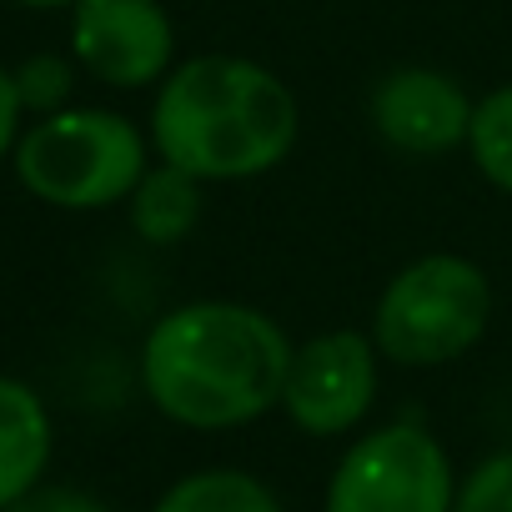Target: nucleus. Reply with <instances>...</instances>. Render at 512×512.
<instances>
[{
  "label": "nucleus",
  "mask_w": 512,
  "mask_h": 512,
  "mask_svg": "<svg viewBox=\"0 0 512 512\" xmlns=\"http://www.w3.org/2000/svg\"><path fill=\"white\" fill-rule=\"evenodd\" d=\"M287 332L241 302H186L141 347V387L181 427H246L282 402L292 367Z\"/></svg>",
  "instance_id": "f257e3e1"
},
{
  "label": "nucleus",
  "mask_w": 512,
  "mask_h": 512,
  "mask_svg": "<svg viewBox=\"0 0 512 512\" xmlns=\"http://www.w3.org/2000/svg\"><path fill=\"white\" fill-rule=\"evenodd\" d=\"M151 141L166 166H181L196 181H246L287 161L297 101L277 71L256 61L196 56L161 81Z\"/></svg>",
  "instance_id": "f03ea898"
},
{
  "label": "nucleus",
  "mask_w": 512,
  "mask_h": 512,
  "mask_svg": "<svg viewBox=\"0 0 512 512\" xmlns=\"http://www.w3.org/2000/svg\"><path fill=\"white\" fill-rule=\"evenodd\" d=\"M21 186L61 211H101L131 201L146 176V141L116 111H56L16 141Z\"/></svg>",
  "instance_id": "7ed1b4c3"
},
{
  "label": "nucleus",
  "mask_w": 512,
  "mask_h": 512,
  "mask_svg": "<svg viewBox=\"0 0 512 512\" xmlns=\"http://www.w3.org/2000/svg\"><path fill=\"white\" fill-rule=\"evenodd\" d=\"M487 312L492 292L482 267L437 251L387 282V292L377 297L372 337L397 367H442L477 347V337L487 332Z\"/></svg>",
  "instance_id": "20e7f679"
},
{
  "label": "nucleus",
  "mask_w": 512,
  "mask_h": 512,
  "mask_svg": "<svg viewBox=\"0 0 512 512\" xmlns=\"http://www.w3.org/2000/svg\"><path fill=\"white\" fill-rule=\"evenodd\" d=\"M452 462L417 422L367 432L327 482V512H452Z\"/></svg>",
  "instance_id": "39448f33"
},
{
  "label": "nucleus",
  "mask_w": 512,
  "mask_h": 512,
  "mask_svg": "<svg viewBox=\"0 0 512 512\" xmlns=\"http://www.w3.org/2000/svg\"><path fill=\"white\" fill-rule=\"evenodd\" d=\"M372 397H377V357L362 332L342 327L292 352L282 407L302 432L342 437L367 417Z\"/></svg>",
  "instance_id": "423d86ee"
},
{
  "label": "nucleus",
  "mask_w": 512,
  "mask_h": 512,
  "mask_svg": "<svg viewBox=\"0 0 512 512\" xmlns=\"http://www.w3.org/2000/svg\"><path fill=\"white\" fill-rule=\"evenodd\" d=\"M71 51L96 81L136 91L166 76L176 36L161 0H76Z\"/></svg>",
  "instance_id": "0eeeda50"
},
{
  "label": "nucleus",
  "mask_w": 512,
  "mask_h": 512,
  "mask_svg": "<svg viewBox=\"0 0 512 512\" xmlns=\"http://www.w3.org/2000/svg\"><path fill=\"white\" fill-rule=\"evenodd\" d=\"M472 101L467 91L427 66H407L392 71L377 91H372V126L387 146L407 151V156H442L452 146L467 141L472 131Z\"/></svg>",
  "instance_id": "6e6552de"
},
{
  "label": "nucleus",
  "mask_w": 512,
  "mask_h": 512,
  "mask_svg": "<svg viewBox=\"0 0 512 512\" xmlns=\"http://www.w3.org/2000/svg\"><path fill=\"white\" fill-rule=\"evenodd\" d=\"M51 462V412L36 387L0 377V512L41 487Z\"/></svg>",
  "instance_id": "1a4fd4ad"
},
{
  "label": "nucleus",
  "mask_w": 512,
  "mask_h": 512,
  "mask_svg": "<svg viewBox=\"0 0 512 512\" xmlns=\"http://www.w3.org/2000/svg\"><path fill=\"white\" fill-rule=\"evenodd\" d=\"M201 216V181L186 176L181 166H156L141 176V186L131 191V226L141 241L151 246H171L181 241Z\"/></svg>",
  "instance_id": "9d476101"
},
{
  "label": "nucleus",
  "mask_w": 512,
  "mask_h": 512,
  "mask_svg": "<svg viewBox=\"0 0 512 512\" xmlns=\"http://www.w3.org/2000/svg\"><path fill=\"white\" fill-rule=\"evenodd\" d=\"M151 512H282V502L251 472L211 467V472H191L176 487H166Z\"/></svg>",
  "instance_id": "9b49d317"
},
{
  "label": "nucleus",
  "mask_w": 512,
  "mask_h": 512,
  "mask_svg": "<svg viewBox=\"0 0 512 512\" xmlns=\"http://www.w3.org/2000/svg\"><path fill=\"white\" fill-rule=\"evenodd\" d=\"M467 151L477 161V171L512 196V86L492 91L477 101L472 111V131H467Z\"/></svg>",
  "instance_id": "f8f14e48"
},
{
  "label": "nucleus",
  "mask_w": 512,
  "mask_h": 512,
  "mask_svg": "<svg viewBox=\"0 0 512 512\" xmlns=\"http://www.w3.org/2000/svg\"><path fill=\"white\" fill-rule=\"evenodd\" d=\"M452 512H512V452H492L457 487Z\"/></svg>",
  "instance_id": "ddd939ff"
},
{
  "label": "nucleus",
  "mask_w": 512,
  "mask_h": 512,
  "mask_svg": "<svg viewBox=\"0 0 512 512\" xmlns=\"http://www.w3.org/2000/svg\"><path fill=\"white\" fill-rule=\"evenodd\" d=\"M16 86H21V101L41 116H56L61 101L71 96V66L56 61V56H36L16 71Z\"/></svg>",
  "instance_id": "4468645a"
},
{
  "label": "nucleus",
  "mask_w": 512,
  "mask_h": 512,
  "mask_svg": "<svg viewBox=\"0 0 512 512\" xmlns=\"http://www.w3.org/2000/svg\"><path fill=\"white\" fill-rule=\"evenodd\" d=\"M6 512H106V507L91 492H76V487H36L21 502H11Z\"/></svg>",
  "instance_id": "2eb2a0df"
},
{
  "label": "nucleus",
  "mask_w": 512,
  "mask_h": 512,
  "mask_svg": "<svg viewBox=\"0 0 512 512\" xmlns=\"http://www.w3.org/2000/svg\"><path fill=\"white\" fill-rule=\"evenodd\" d=\"M21 111H26V101H21V86H16V76L0 66V161H6L11 151H16V126H21Z\"/></svg>",
  "instance_id": "dca6fc26"
},
{
  "label": "nucleus",
  "mask_w": 512,
  "mask_h": 512,
  "mask_svg": "<svg viewBox=\"0 0 512 512\" xmlns=\"http://www.w3.org/2000/svg\"><path fill=\"white\" fill-rule=\"evenodd\" d=\"M16 6H36V11H51V6H76V0H16Z\"/></svg>",
  "instance_id": "f3484780"
}]
</instances>
